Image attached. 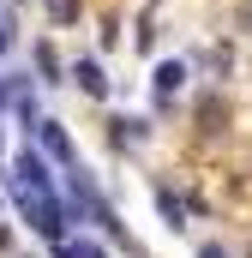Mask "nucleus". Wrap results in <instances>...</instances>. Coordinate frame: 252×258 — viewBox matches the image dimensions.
I'll use <instances>...</instances> for the list:
<instances>
[{
    "mask_svg": "<svg viewBox=\"0 0 252 258\" xmlns=\"http://www.w3.org/2000/svg\"><path fill=\"white\" fill-rule=\"evenodd\" d=\"M36 72H42V84H60V54H54L48 42L36 48Z\"/></svg>",
    "mask_w": 252,
    "mask_h": 258,
    "instance_id": "nucleus-9",
    "label": "nucleus"
},
{
    "mask_svg": "<svg viewBox=\"0 0 252 258\" xmlns=\"http://www.w3.org/2000/svg\"><path fill=\"white\" fill-rule=\"evenodd\" d=\"M150 84H156V102L168 108V102L180 96V84H186V60H162V66H156V78H150Z\"/></svg>",
    "mask_w": 252,
    "mask_h": 258,
    "instance_id": "nucleus-4",
    "label": "nucleus"
},
{
    "mask_svg": "<svg viewBox=\"0 0 252 258\" xmlns=\"http://www.w3.org/2000/svg\"><path fill=\"white\" fill-rule=\"evenodd\" d=\"M54 258H108V252L90 246V240H54Z\"/></svg>",
    "mask_w": 252,
    "mask_h": 258,
    "instance_id": "nucleus-8",
    "label": "nucleus"
},
{
    "mask_svg": "<svg viewBox=\"0 0 252 258\" xmlns=\"http://www.w3.org/2000/svg\"><path fill=\"white\" fill-rule=\"evenodd\" d=\"M198 126L204 132H228V102H222V96H204V102H198Z\"/></svg>",
    "mask_w": 252,
    "mask_h": 258,
    "instance_id": "nucleus-5",
    "label": "nucleus"
},
{
    "mask_svg": "<svg viewBox=\"0 0 252 258\" xmlns=\"http://www.w3.org/2000/svg\"><path fill=\"white\" fill-rule=\"evenodd\" d=\"M198 258H228V252H222L216 240H204V246H198Z\"/></svg>",
    "mask_w": 252,
    "mask_h": 258,
    "instance_id": "nucleus-12",
    "label": "nucleus"
},
{
    "mask_svg": "<svg viewBox=\"0 0 252 258\" xmlns=\"http://www.w3.org/2000/svg\"><path fill=\"white\" fill-rule=\"evenodd\" d=\"M0 252H12V228L6 222H0Z\"/></svg>",
    "mask_w": 252,
    "mask_h": 258,
    "instance_id": "nucleus-13",
    "label": "nucleus"
},
{
    "mask_svg": "<svg viewBox=\"0 0 252 258\" xmlns=\"http://www.w3.org/2000/svg\"><path fill=\"white\" fill-rule=\"evenodd\" d=\"M156 210H162V222H168V228H186V204H180V192L156 186Z\"/></svg>",
    "mask_w": 252,
    "mask_h": 258,
    "instance_id": "nucleus-6",
    "label": "nucleus"
},
{
    "mask_svg": "<svg viewBox=\"0 0 252 258\" xmlns=\"http://www.w3.org/2000/svg\"><path fill=\"white\" fill-rule=\"evenodd\" d=\"M12 186H24V192H54V168H48V156H42V150H18V162H12Z\"/></svg>",
    "mask_w": 252,
    "mask_h": 258,
    "instance_id": "nucleus-1",
    "label": "nucleus"
},
{
    "mask_svg": "<svg viewBox=\"0 0 252 258\" xmlns=\"http://www.w3.org/2000/svg\"><path fill=\"white\" fill-rule=\"evenodd\" d=\"M30 132H36V144H42V156H54L66 174L78 168V150H72V138L60 132V120H30Z\"/></svg>",
    "mask_w": 252,
    "mask_h": 258,
    "instance_id": "nucleus-2",
    "label": "nucleus"
},
{
    "mask_svg": "<svg viewBox=\"0 0 252 258\" xmlns=\"http://www.w3.org/2000/svg\"><path fill=\"white\" fill-rule=\"evenodd\" d=\"M6 48H12V12L0 6V54H6Z\"/></svg>",
    "mask_w": 252,
    "mask_h": 258,
    "instance_id": "nucleus-10",
    "label": "nucleus"
},
{
    "mask_svg": "<svg viewBox=\"0 0 252 258\" xmlns=\"http://www.w3.org/2000/svg\"><path fill=\"white\" fill-rule=\"evenodd\" d=\"M42 12H48V24H78V0H42Z\"/></svg>",
    "mask_w": 252,
    "mask_h": 258,
    "instance_id": "nucleus-7",
    "label": "nucleus"
},
{
    "mask_svg": "<svg viewBox=\"0 0 252 258\" xmlns=\"http://www.w3.org/2000/svg\"><path fill=\"white\" fill-rule=\"evenodd\" d=\"M0 150H6V138H0Z\"/></svg>",
    "mask_w": 252,
    "mask_h": 258,
    "instance_id": "nucleus-14",
    "label": "nucleus"
},
{
    "mask_svg": "<svg viewBox=\"0 0 252 258\" xmlns=\"http://www.w3.org/2000/svg\"><path fill=\"white\" fill-rule=\"evenodd\" d=\"M246 258H252V246H246Z\"/></svg>",
    "mask_w": 252,
    "mask_h": 258,
    "instance_id": "nucleus-15",
    "label": "nucleus"
},
{
    "mask_svg": "<svg viewBox=\"0 0 252 258\" xmlns=\"http://www.w3.org/2000/svg\"><path fill=\"white\" fill-rule=\"evenodd\" d=\"M234 24H240V30H252V0H240V12H234Z\"/></svg>",
    "mask_w": 252,
    "mask_h": 258,
    "instance_id": "nucleus-11",
    "label": "nucleus"
},
{
    "mask_svg": "<svg viewBox=\"0 0 252 258\" xmlns=\"http://www.w3.org/2000/svg\"><path fill=\"white\" fill-rule=\"evenodd\" d=\"M72 84H78L84 96H96V102H102V96H108V72H102V60H90V54H84V60H72Z\"/></svg>",
    "mask_w": 252,
    "mask_h": 258,
    "instance_id": "nucleus-3",
    "label": "nucleus"
}]
</instances>
